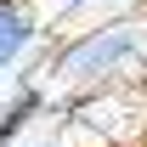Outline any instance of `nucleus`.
I'll return each instance as SVG.
<instances>
[{
  "label": "nucleus",
  "instance_id": "obj_1",
  "mask_svg": "<svg viewBox=\"0 0 147 147\" xmlns=\"http://www.w3.org/2000/svg\"><path fill=\"white\" fill-rule=\"evenodd\" d=\"M136 74H147V23L142 17H113L96 28H79L45 62V79L74 96L108 91V85H136Z\"/></svg>",
  "mask_w": 147,
  "mask_h": 147
},
{
  "label": "nucleus",
  "instance_id": "obj_5",
  "mask_svg": "<svg viewBox=\"0 0 147 147\" xmlns=\"http://www.w3.org/2000/svg\"><path fill=\"white\" fill-rule=\"evenodd\" d=\"M57 6H68V11H79V6H96V0H57Z\"/></svg>",
  "mask_w": 147,
  "mask_h": 147
},
{
  "label": "nucleus",
  "instance_id": "obj_3",
  "mask_svg": "<svg viewBox=\"0 0 147 147\" xmlns=\"http://www.w3.org/2000/svg\"><path fill=\"white\" fill-rule=\"evenodd\" d=\"M40 45V11L34 0H0V85L11 79L23 57Z\"/></svg>",
  "mask_w": 147,
  "mask_h": 147
},
{
  "label": "nucleus",
  "instance_id": "obj_4",
  "mask_svg": "<svg viewBox=\"0 0 147 147\" xmlns=\"http://www.w3.org/2000/svg\"><path fill=\"white\" fill-rule=\"evenodd\" d=\"M85 147H147V142H85Z\"/></svg>",
  "mask_w": 147,
  "mask_h": 147
},
{
  "label": "nucleus",
  "instance_id": "obj_2",
  "mask_svg": "<svg viewBox=\"0 0 147 147\" xmlns=\"http://www.w3.org/2000/svg\"><path fill=\"white\" fill-rule=\"evenodd\" d=\"M45 113H51V91H45L40 79H6V102H0V147H17Z\"/></svg>",
  "mask_w": 147,
  "mask_h": 147
},
{
  "label": "nucleus",
  "instance_id": "obj_6",
  "mask_svg": "<svg viewBox=\"0 0 147 147\" xmlns=\"http://www.w3.org/2000/svg\"><path fill=\"white\" fill-rule=\"evenodd\" d=\"M102 6H125V0H102Z\"/></svg>",
  "mask_w": 147,
  "mask_h": 147
}]
</instances>
